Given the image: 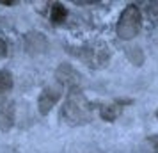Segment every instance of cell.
I'll list each match as a JSON object with an SVG mask.
<instances>
[{"label": "cell", "instance_id": "ba28073f", "mask_svg": "<svg viewBox=\"0 0 158 153\" xmlns=\"http://www.w3.org/2000/svg\"><path fill=\"white\" fill-rule=\"evenodd\" d=\"M13 89V77L9 71H0V95L2 93H7Z\"/></svg>", "mask_w": 158, "mask_h": 153}, {"label": "cell", "instance_id": "6da1fadb", "mask_svg": "<svg viewBox=\"0 0 158 153\" xmlns=\"http://www.w3.org/2000/svg\"><path fill=\"white\" fill-rule=\"evenodd\" d=\"M62 119L69 125H82L91 119V105L80 91L73 89L62 107Z\"/></svg>", "mask_w": 158, "mask_h": 153}, {"label": "cell", "instance_id": "30bf717a", "mask_svg": "<svg viewBox=\"0 0 158 153\" xmlns=\"http://www.w3.org/2000/svg\"><path fill=\"white\" fill-rule=\"evenodd\" d=\"M156 119H158V110H156Z\"/></svg>", "mask_w": 158, "mask_h": 153}, {"label": "cell", "instance_id": "9c48e42d", "mask_svg": "<svg viewBox=\"0 0 158 153\" xmlns=\"http://www.w3.org/2000/svg\"><path fill=\"white\" fill-rule=\"evenodd\" d=\"M6 55H7V45L4 39H0V59H4Z\"/></svg>", "mask_w": 158, "mask_h": 153}, {"label": "cell", "instance_id": "8992f818", "mask_svg": "<svg viewBox=\"0 0 158 153\" xmlns=\"http://www.w3.org/2000/svg\"><path fill=\"white\" fill-rule=\"evenodd\" d=\"M68 16V11L62 4H53L52 6V22L53 23H62Z\"/></svg>", "mask_w": 158, "mask_h": 153}, {"label": "cell", "instance_id": "5b68a950", "mask_svg": "<svg viewBox=\"0 0 158 153\" xmlns=\"http://www.w3.org/2000/svg\"><path fill=\"white\" fill-rule=\"evenodd\" d=\"M57 79H59V84H60V86L66 84V86H69L71 91H73L75 86L80 82V75L73 70L71 66H60L59 71H57Z\"/></svg>", "mask_w": 158, "mask_h": 153}, {"label": "cell", "instance_id": "277c9868", "mask_svg": "<svg viewBox=\"0 0 158 153\" xmlns=\"http://www.w3.org/2000/svg\"><path fill=\"white\" fill-rule=\"evenodd\" d=\"M15 125V102L7 96H0V128L9 130Z\"/></svg>", "mask_w": 158, "mask_h": 153}, {"label": "cell", "instance_id": "3957f363", "mask_svg": "<svg viewBox=\"0 0 158 153\" xmlns=\"http://www.w3.org/2000/svg\"><path fill=\"white\" fill-rule=\"evenodd\" d=\"M60 95H62V86L60 84L46 86L41 91V95H39V112L41 114H48L53 109V105L59 102Z\"/></svg>", "mask_w": 158, "mask_h": 153}, {"label": "cell", "instance_id": "52a82bcc", "mask_svg": "<svg viewBox=\"0 0 158 153\" xmlns=\"http://www.w3.org/2000/svg\"><path fill=\"white\" fill-rule=\"evenodd\" d=\"M119 114H121V107H117V105H105L101 109V117L105 121H114Z\"/></svg>", "mask_w": 158, "mask_h": 153}, {"label": "cell", "instance_id": "7a4b0ae2", "mask_svg": "<svg viewBox=\"0 0 158 153\" xmlns=\"http://www.w3.org/2000/svg\"><path fill=\"white\" fill-rule=\"evenodd\" d=\"M142 29V16L137 6H128L117 20V36L121 39H133Z\"/></svg>", "mask_w": 158, "mask_h": 153}]
</instances>
